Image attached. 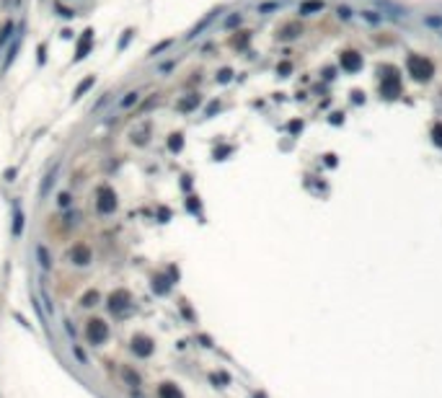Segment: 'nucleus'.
<instances>
[{
    "label": "nucleus",
    "instance_id": "3",
    "mask_svg": "<svg viewBox=\"0 0 442 398\" xmlns=\"http://www.w3.org/2000/svg\"><path fill=\"white\" fill-rule=\"evenodd\" d=\"M96 207H98V212H104V215H114V212H116L119 202H116V194L111 192L109 186H101V189H98V202H96Z\"/></svg>",
    "mask_w": 442,
    "mask_h": 398
},
{
    "label": "nucleus",
    "instance_id": "28",
    "mask_svg": "<svg viewBox=\"0 0 442 398\" xmlns=\"http://www.w3.org/2000/svg\"><path fill=\"white\" fill-rule=\"evenodd\" d=\"M168 47H171V39H163V42H158L155 47L150 49V54H148V57H158V54H160V52H166Z\"/></svg>",
    "mask_w": 442,
    "mask_h": 398
},
{
    "label": "nucleus",
    "instance_id": "4",
    "mask_svg": "<svg viewBox=\"0 0 442 398\" xmlns=\"http://www.w3.org/2000/svg\"><path fill=\"white\" fill-rule=\"evenodd\" d=\"M83 336H86L88 344H93V347L101 344L106 339V323L104 321H88L86 329H83Z\"/></svg>",
    "mask_w": 442,
    "mask_h": 398
},
{
    "label": "nucleus",
    "instance_id": "25",
    "mask_svg": "<svg viewBox=\"0 0 442 398\" xmlns=\"http://www.w3.org/2000/svg\"><path fill=\"white\" fill-rule=\"evenodd\" d=\"M55 178H57V168H52L49 174H47V178H44V184H42V194H49V189H52V184H55Z\"/></svg>",
    "mask_w": 442,
    "mask_h": 398
},
{
    "label": "nucleus",
    "instance_id": "38",
    "mask_svg": "<svg viewBox=\"0 0 442 398\" xmlns=\"http://www.w3.org/2000/svg\"><path fill=\"white\" fill-rule=\"evenodd\" d=\"M189 210H192V212H199V199H197V197H189Z\"/></svg>",
    "mask_w": 442,
    "mask_h": 398
},
{
    "label": "nucleus",
    "instance_id": "43",
    "mask_svg": "<svg viewBox=\"0 0 442 398\" xmlns=\"http://www.w3.org/2000/svg\"><path fill=\"white\" fill-rule=\"evenodd\" d=\"M42 300H44V305H47V310L52 313V303H49V297H47V292H44V289H42Z\"/></svg>",
    "mask_w": 442,
    "mask_h": 398
},
{
    "label": "nucleus",
    "instance_id": "1",
    "mask_svg": "<svg viewBox=\"0 0 442 398\" xmlns=\"http://www.w3.org/2000/svg\"><path fill=\"white\" fill-rule=\"evenodd\" d=\"M406 72L421 83V80H429L435 75V65H432V60L424 57V54H409V57H406Z\"/></svg>",
    "mask_w": 442,
    "mask_h": 398
},
{
    "label": "nucleus",
    "instance_id": "37",
    "mask_svg": "<svg viewBox=\"0 0 442 398\" xmlns=\"http://www.w3.org/2000/svg\"><path fill=\"white\" fill-rule=\"evenodd\" d=\"M96 300H98V292H96V289H91V292H88V295L83 297V303H86V305H93Z\"/></svg>",
    "mask_w": 442,
    "mask_h": 398
},
{
    "label": "nucleus",
    "instance_id": "44",
    "mask_svg": "<svg viewBox=\"0 0 442 398\" xmlns=\"http://www.w3.org/2000/svg\"><path fill=\"white\" fill-rule=\"evenodd\" d=\"M13 176H16V171L8 168V171H5V181H13Z\"/></svg>",
    "mask_w": 442,
    "mask_h": 398
},
{
    "label": "nucleus",
    "instance_id": "19",
    "mask_svg": "<svg viewBox=\"0 0 442 398\" xmlns=\"http://www.w3.org/2000/svg\"><path fill=\"white\" fill-rule=\"evenodd\" d=\"M93 83H96V78H93V75H91V78H86V80H83V83H78V88H75V93H73V98H80V96H83V93H86V90H91V88H93Z\"/></svg>",
    "mask_w": 442,
    "mask_h": 398
},
{
    "label": "nucleus",
    "instance_id": "16",
    "mask_svg": "<svg viewBox=\"0 0 442 398\" xmlns=\"http://www.w3.org/2000/svg\"><path fill=\"white\" fill-rule=\"evenodd\" d=\"M279 8H282V0H264V3L256 5V11H259L261 16H269V13H277Z\"/></svg>",
    "mask_w": 442,
    "mask_h": 398
},
{
    "label": "nucleus",
    "instance_id": "10",
    "mask_svg": "<svg viewBox=\"0 0 442 398\" xmlns=\"http://www.w3.org/2000/svg\"><path fill=\"white\" fill-rule=\"evenodd\" d=\"M300 34H303V26L297 21H290V23H285L282 29L277 31V39L279 42H290V39H295V36H300Z\"/></svg>",
    "mask_w": 442,
    "mask_h": 398
},
{
    "label": "nucleus",
    "instance_id": "7",
    "mask_svg": "<svg viewBox=\"0 0 442 398\" xmlns=\"http://www.w3.org/2000/svg\"><path fill=\"white\" fill-rule=\"evenodd\" d=\"M67 259L73 261V264H78V266H88L91 264V248H88L86 243H75V246L70 248V253H67Z\"/></svg>",
    "mask_w": 442,
    "mask_h": 398
},
{
    "label": "nucleus",
    "instance_id": "30",
    "mask_svg": "<svg viewBox=\"0 0 442 398\" xmlns=\"http://www.w3.org/2000/svg\"><path fill=\"white\" fill-rule=\"evenodd\" d=\"M432 142H435L437 148H442V122H437L432 127Z\"/></svg>",
    "mask_w": 442,
    "mask_h": 398
},
{
    "label": "nucleus",
    "instance_id": "31",
    "mask_svg": "<svg viewBox=\"0 0 442 398\" xmlns=\"http://www.w3.org/2000/svg\"><path fill=\"white\" fill-rule=\"evenodd\" d=\"M160 396L163 398H181V393L176 391V385H163L160 388Z\"/></svg>",
    "mask_w": 442,
    "mask_h": 398
},
{
    "label": "nucleus",
    "instance_id": "23",
    "mask_svg": "<svg viewBox=\"0 0 442 398\" xmlns=\"http://www.w3.org/2000/svg\"><path fill=\"white\" fill-rule=\"evenodd\" d=\"M241 23H243V13H230L225 18V29H238Z\"/></svg>",
    "mask_w": 442,
    "mask_h": 398
},
{
    "label": "nucleus",
    "instance_id": "42",
    "mask_svg": "<svg viewBox=\"0 0 442 398\" xmlns=\"http://www.w3.org/2000/svg\"><path fill=\"white\" fill-rule=\"evenodd\" d=\"M329 122H331V124H339V122H344V114H339V111H333Z\"/></svg>",
    "mask_w": 442,
    "mask_h": 398
},
{
    "label": "nucleus",
    "instance_id": "6",
    "mask_svg": "<svg viewBox=\"0 0 442 398\" xmlns=\"http://www.w3.org/2000/svg\"><path fill=\"white\" fill-rule=\"evenodd\" d=\"M377 5H380V13L385 16V21L391 18V21H401V18H406L409 13H406V8H401V5H396L393 0H375Z\"/></svg>",
    "mask_w": 442,
    "mask_h": 398
},
{
    "label": "nucleus",
    "instance_id": "45",
    "mask_svg": "<svg viewBox=\"0 0 442 398\" xmlns=\"http://www.w3.org/2000/svg\"><path fill=\"white\" fill-rule=\"evenodd\" d=\"M326 166H336V158H333V155H326Z\"/></svg>",
    "mask_w": 442,
    "mask_h": 398
},
{
    "label": "nucleus",
    "instance_id": "21",
    "mask_svg": "<svg viewBox=\"0 0 442 398\" xmlns=\"http://www.w3.org/2000/svg\"><path fill=\"white\" fill-rule=\"evenodd\" d=\"M13 36V21H5L3 23V29H0V47L3 44H8V39Z\"/></svg>",
    "mask_w": 442,
    "mask_h": 398
},
{
    "label": "nucleus",
    "instance_id": "12",
    "mask_svg": "<svg viewBox=\"0 0 442 398\" xmlns=\"http://www.w3.org/2000/svg\"><path fill=\"white\" fill-rule=\"evenodd\" d=\"M248 44H251V31H236V36L230 39V47L238 49V52L248 49Z\"/></svg>",
    "mask_w": 442,
    "mask_h": 398
},
{
    "label": "nucleus",
    "instance_id": "34",
    "mask_svg": "<svg viewBox=\"0 0 442 398\" xmlns=\"http://www.w3.org/2000/svg\"><path fill=\"white\" fill-rule=\"evenodd\" d=\"M130 42H132V29H130V31H124V36H122L119 42H116V49H124Z\"/></svg>",
    "mask_w": 442,
    "mask_h": 398
},
{
    "label": "nucleus",
    "instance_id": "8",
    "mask_svg": "<svg viewBox=\"0 0 442 398\" xmlns=\"http://www.w3.org/2000/svg\"><path fill=\"white\" fill-rule=\"evenodd\" d=\"M93 49V29H86L83 31V39L78 42V49H75V62H80L83 57H88V52Z\"/></svg>",
    "mask_w": 442,
    "mask_h": 398
},
{
    "label": "nucleus",
    "instance_id": "14",
    "mask_svg": "<svg viewBox=\"0 0 442 398\" xmlns=\"http://www.w3.org/2000/svg\"><path fill=\"white\" fill-rule=\"evenodd\" d=\"M218 13H220V11H212V13H207V16L202 18V21H199V23H197L192 31L186 34V39H194V36H199V31H202V29H207V26H210V23L215 21V16H218Z\"/></svg>",
    "mask_w": 442,
    "mask_h": 398
},
{
    "label": "nucleus",
    "instance_id": "9",
    "mask_svg": "<svg viewBox=\"0 0 442 398\" xmlns=\"http://www.w3.org/2000/svg\"><path fill=\"white\" fill-rule=\"evenodd\" d=\"M323 8H326V0H300L297 13L300 16H315V13H321Z\"/></svg>",
    "mask_w": 442,
    "mask_h": 398
},
{
    "label": "nucleus",
    "instance_id": "22",
    "mask_svg": "<svg viewBox=\"0 0 442 398\" xmlns=\"http://www.w3.org/2000/svg\"><path fill=\"white\" fill-rule=\"evenodd\" d=\"M181 148H184V137H181V134H171V137H168V150L178 153Z\"/></svg>",
    "mask_w": 442,
    "mask_h": 398
},
{
    "label": "nucleus",
    "instance_id": "40",
    "mask_svg": "<svg viewBox=\"0 0 442 398\" xmlns=\"http://www.w3.org/2000/svg\"><path fill=\"white\" fill-rule=\"evenodd\" d=\"M228 153H230V148H225V145H222V148H218V150H215V158H218V160H222V155H228Z\"/></svg>",
    "mask_w": 442,
    "mask_h": 398
},
{
    "label": "nucleus",
    "instance_id": "5",
    "mask_svg": "<svg viewBox=\"0 0 442 398\" xmlns=\"http://www.w3.org/2000/svg\"><path fill=\"white\" fill-rule=\"evenodd\" d=\"M339 65L344 72H357L359 67H362V54L354 52V49H347L339 54Z\"/></svg>",
    "mask_w": 442,
    "mask_h": 398
},
{
    "label": "nucleus",
    "instance_id": "46",
    "mask_svg": "<svg viewBox=\"0 0 442 398\" xmlns=\"http://www.w3.org/2000/svg\"><path fill=\"white\" fill-rule=\"evenodd\" d=\"M8 5H11V8H19V5H21V0H8Z\"/></svg>",
    "mask_w": 442,
    "mask_h": 398
},
{
    "label": "nucleus",
    "instance_id": "11",
    "mask_svg": "<svg viewBox=\"0 0 442 398\" xmlns=\"http://www.w3.org/2000/svg\"><path fill=\"white\" fill-rule=\"evenodd\" d=\"M357 16L362 18L365 23H370V26H380V23L385 21V16H383L380 11H373V8H362V11H359Z\"/></svg>",
    "mask_w": 442,
    "mask_h": 398
},
{
    "label": "nucleus",
    "instance_id": "26",
    "mask_svg": "<svg viewBox=\"0 0 442 398\" xmlns=\"http://www.w3.org/2000/svg\"><path fill=\"white\" fill-rule=\"evenodd\" d=\"M290 72H292V62H290V60H282V62L277 65V75H279V78H287Z\"/></svg>",
    "mask_w": 442,
    "mask_h": 398
},
{
    "label": "nucleus",
    "instance_id": "33",
    "mask_svg": "<svg viewBox=\"0 0 442 398\" xmlns=\"http://www.w3.org/2000/svg\"><path fill=\"white\" fill-rule=\"evenodd\" d=\"M233 80V70L230 67H222L220 72H218V83H230Z\"/></svg>",
    "mask_w": 442,
    "mask_h": 398
},
{
    "label": "nucleus",
    "instance_id": "29",
    "mask_svg": "<svg viewBox=\"0 0 442 398\" xmlns=\"http://www.w3.org/2000/svg\"><path fill=\"white\" fill-rule=\"evenodd\" d=\"M16 52H19V39H16V42L11 44V49H8V54H5V62H3V67H11V62L16 60Z\"/></svg>",
    "mask_w": 442,
    "mask_h": 398
},
{
    "label": "nucleus",
    "instance_id": "15",
    "mask_svg": "<svg viewBox=\"0 0 442 398\" xmlns=\"http://www.w3.org/2000/svg\"><path fill=\"white\" fill-rule=\"evenodd\" d=\"M37 261H39L42 271H49V269H52V259H49V248H47V246H37Z\"/></svg>",
    "mask_w": 442,
    "mask_h": 398
},
{
    "label": "nucleus",
    "instance_id": "17",
    "mask_svg": "<svg viewBox=\"0 0 442 398\" xmlns=\"http://www.w3.org/2000/svg\"><path fill=\"white\" fill-rule=\"evenodd\" d=\"M21 233H23V212L16 210L13 212V230H11V235H13V238H19Z\"/></svg>",
    "mask_w": 442,
    "mask_h": 398
},
{
    "label": "nucleus",
    "instance_id": "36",
    "mask_svg": "<svg viewBox=\"0 0 442 398\" xmlns=\"http://www.w3.org/2000/svg\"><path fill=\"white\" fill-rule=\"evenodd\" d=\"M70 199H73V197H70L67 192H62V194L57 197V204H60V207H70Z\"/></svg>",
    "mask_w": 442,
    "mask_h": 398
},
{
    "label": "nucleus",
    "instance_id": "41",
    "mask_svg": "<svg viewBox=\"0 0 442 398\" xmlns=\"http://www.w3.org/2000/svg\"><path fill=\"white\" fill-rule=\"evenodd\" d=\"M300 130H303V122H297V119H295V122H290V132H292V134H297Z\"/></svg>",
    "mask_w": 442,
    "mask_h": 398
},
{
    "label": "nucleus",
    "instance_id": "32",
    "mask_svg": "<svg viewBox=\"0 0 442 398\" xmlns=\"http://www.w3.org/2000/svg\"><path fill=\"white\" fill-rule=\"evenodd\" d=\"M55 13H57V16H65V18H73V16H75V13H73V11H70V8H67V5H62V3H60V0H57V3H55Z\"/></svg>",
    "mask_w": 442,
    "mask_h": 398
},
{
    "label": "nucleus",
    "instance_id": "2",
    "mask_svg": "<svg viewBox=\"0 0 442 398\" xmlns=\"http://www.w3.org/2000/svg\"><path fill=\"white\" fill-rule=\"evenodd\" d=\"M380 93H383L385 98L401 96V75H398V70L391 67V65H385V75H383V83H380Z\"/></svg>",
    "mask_w": 442,
    "mask_h": 398
},
{
    "label": "nucleus",
    "instance_id": "13",
    "mask_svg": "<svg viewBox=\"0 0 442 398\" xmlns=\"http://www.w3.org/2000/svg\"><path fill=\"white\" fill-rule=\"evenodd\" d=\"M202 104V96L199 93H192L189 98H181V101H178V111H186V114H192L197 106Z\"/></svg>",
    "mask_w": 442,
    "mask_h": 398
},
{
    "label": "nucleus",
    "instance_id": "24",
    "mask_svg": "<svg viewBox=\"0 0 442 398\" xmlns=\"http://www.w3.org/2000/svg\"><path fill=\"white\" fill-rule=\"evenodd\" d=\"M424 26H429V29H442V13L424 16Z\"/></svg>",
    "mask_w": 442,
    "mask_h": 398
},
{
    "label": "nucleus",
    "instance_id": "27",
    "mask_svg": "<svg viewBox=\"0 0 442 398\" xmlns=\"http://www.w3.org/2000/svg\"><path fill=\"white\" fill-rule=\"evenodd\" d=\"M122 375H124V377H127V380H130V385H132V388H137V385H140V375H137V373H134V370H130V367H124V370H122Z\"/></svg>",
    "mask_w": 442,
    "mask_h": 398
},
{
    "label": "nucleus",
    "instance_id": "18",
    "mask_svg": "<svg viewBox=\"0 0 442 398\" xmlns=\"http://www.w3.org/2000/svg\"><path fill=\"white\" fill-rule=\"evenodd\" d=\"M137 101H140V90H130V93L119 101V109H132Z\"/></svg>",
    "mask_w": 442,
    "mask_h": 398
},
{
    "label": "nucleus",
    "instance_id": "35",
    "mask_svg": "<svg viewBox=\"0 0 442 398\" xmlns=\"http://www.w3.org/2000/svg\"><path fill=\"white\" fill-rule=\"evenodd\" d=\"M73 354L78 357V362H83V365H86V362H88V357H86V352H83V349H80V347H78V344H73Z\"/></svg>",
    "mask_w": 442,
    "mask_h": 398
},
{
    "label": "nucleus",
    "instance_id": "20",
    "mask_svg": "<svg viewBox=\"0 0 442 398\" xmlns=\"http://www.w3.org/2000/svg\"><path fill=\"white\" fill-rule=\"evenodd\" d=\"M336 18H339V21H352V18H354V11H352L349 5L341 3V5H336Z\"/></svg>",
    "mask_w": 442,
    "mask_h": 398
},
{
    "label": "nucleus",
    "instance_id": "47",
    "mask_svg": "<svg viewBox=\"0 0 442 398\" xmlns=\"http://www.w3.org/2000/svg\"><path fill=\"white\" fill-rule=\"evenodd\" d=\"M440 36H442V31H440Z\"/></svg>",
    "mask_w": 442,
    "mask_h": 398
},
{
    "label": "nucleus",
    "instance_id": "39",
    "mask_svg": "<svg viewBox=\"0 0 442 398\" xmlns=\"http://www.w3.org/2000/svg\"><path fill=\"white\" fill-rule=\"evenodd\" d=\"M218 109H220V101H212L210 106H207V111H204V114H207V116H212L215 111H218Z\"/></svg>",
    "mask_w": 442,
    "mask_h": 398
}]
</instances>
